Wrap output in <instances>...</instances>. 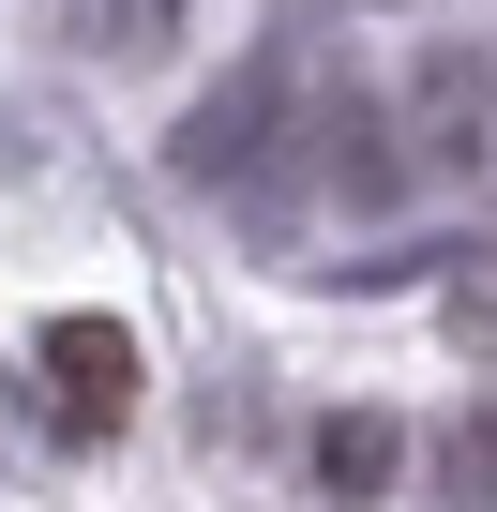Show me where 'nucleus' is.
I'll return each mask as SVG.
<instances>
[{
	"label": "nucleus",
	"instance_id": "f257e3e1",
	"mask_svg": "<svg viewBox=\"0 0 497 512\" xmlns=\"http://www.w3.org/2000/svg\"><path fill=\"white\" fill-rule=\"evenodd\" d=\"M46 362H61V407H76V422H121V407H136V332L61 317V332H46Z\"/></svg>",
	"mask_w": 497,
	"mask_h": 512
},
{
	"label": "nucleus",
	"instance_id": "f03ea898",
	"mask_svg": "<svg viewBox=\"0 0 497 512\" xmlns=\"http://www.w3.org/2000/svg\"><path fill=\"white\" fill-rule=\"evenodd\" d=\"M317 452H332V482H377V467H392V422H332Z\"/></svg>",
	"mask_w": 497,
	"mask_h": 512
}]
</instances>
